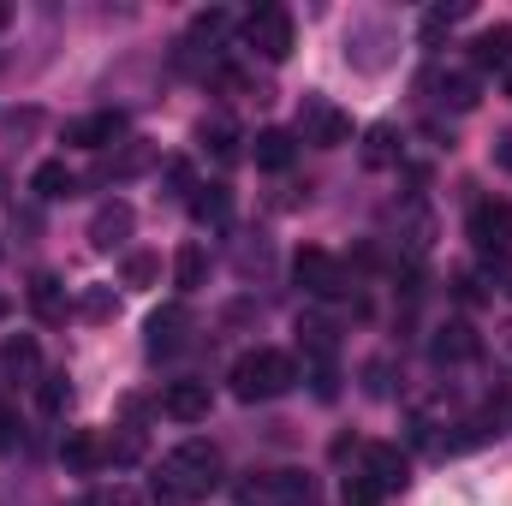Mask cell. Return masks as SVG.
<instances>
[{
    "label": "cell",
    "mask_w": 512,
    "mask_h": 506,
    "mask_svg": "<svg viewBox=\"0 0 512 506\" xmlns=\"http://www.w3.org/2000/svg\"><path fill=\"white\" fill-rule=\"evenodd\" d=\"M221 483V453L209 441H179L161 471H155V501L161 506H185V501H203L209 489Z\"/></svg>",
    "instance_id": "1"
},
{
    "label": "cell",
    "mask_w": 512,
    "mask_h": 506,
    "mask_svg": "<svg viewBox=\"0 0 512 506\" xmlns=\"http://www.w3.org/2000/svg\"><path fill=\"white\" fill-rule=\"evenodd\" d=\"M292 381H298V364H292L286 352H268V346H256V352H245V358L233 364V393H239L245 405H262V399L292 393Z\"/></svg>",
    "instance_id": "2"
},
{
    "label": "cell",
    "mask_w": 512,
    "mask_h": 506,
    "mask_svg": "<svg viewBox=\"0 0 512 506\" xmlns=\"http://www.w3.org/2000/svg\"><path fill=\"white\" fill-rule=\"evenodd\" d=\"M245 42H251L262 60H286L292 54V12H280V6H256L251 18H245Z\"/></svg>",
    "instance_id": "3"
},
{
    "label": "cell",
    "mask_w": 512,
    "mask_h": 506,
    "mask_svg": "<svg viewBox=\"0 0 512 506\" xmlns=\"http://www.w3.org/2000/svg\"><path fill=\"white\" fill-rule=\"evenodd\" d=\"M298 131H304V143H316V149H340V143H352V114H340L334 102L310 96V102L298 108Z\"/></svg>",
    "instance_id": "4"
},
{
    "label": "cell",
    "mask_w": 512,
    "mask_h": 506,
    "mask_svg": "<svg viewBox=\"0 0 512 506\" xmlns=\"http://www.w3.org/2000/svg\"><path fill=\"white\" fill-rule=\"evenodd\" d=\"M292 280H298L310 298H340V292H346V268H340V256L316 251V245L292 256Z\"/></svg>",
    "instance_id": "5"
},
{
    "label": "cell",
    "mask_w": 512,
    "mask_h": 506,
    "mask_svg": "<svg viewBox=\"0 0 512 506\" xmlns=\"http://www.w3.org/2000/svg\"><path fill=\"white\" fill-rule=\"evenodd\" d=\"M471 245L483 256H501L512 245V203L501 197H483L477 209H471Z\"/></svg>",
    "instance_id": "6"
},
{
    "label": "cell",
    "mask_w": 512,
    "mask_h": 506,
    "mask_svg": "<svg viewBox=\"0 0 512 506\" xmlns=\"http://www.w3.org/2000/svg\"><path fill=\"white\" fill-rule=\"evenodd\" d=\"M245 501L251 506H304L310 501V477H298V471H268V477L245 483Z\"/></svg>",
    "instance_id": "7"
},
{
    "label": "cell",
    "mask_w": 512,
    "mask_h": 506,
    "mask_svg": "<svg viewBox=\"0 0 512 506\" xmlns=\"http://www.w3.org/2000/svg\"><path fill=\"white\" fill-rule=\"evenodd\" d=\"M131 227H137L131 203L114 197V203H102V209H96V221H90V245H96V251H120V245L131 239Z\"/></svg>",
    "instance_id": "8"
},
{
    "label": "cell",
    "mask_w": 512,
    "mask_h": 506,
    "mask_svg": "<svg viewBox=\"0 0 512 506\" xmlns=\"http://www.w3.org/2000/svg\"><path fill=\"white\" fill-rule=\"evenodd\" d=\"M161 411H167L173 423H203V417H209V381H173V387L161 393Z\"/></svg>",
    "instance_id": "9"
},
{
    "label": "cell",
    "mask_w": 512,
    "mask_h": 506,
    "mask_svg": "<svg viewBox=\"0 0 512 506\" xmlns=\"http://www.w3.org/2000/svg\"><path fill=\"white\" fill-rule=\"evenodd\" d=\"M405 471H411V459L399 453V447H387V441H376V447H364V477L376 483V489H405Z\"/></svg>",
    "instance_id": "10"
},
{
    "label": "cell",
    "mask_w": 512,
    "mask_h": 506,
    "mask_svg": "<svg viewBox=\"0 0 512 506\" xmlns=\"http://www.w3.org/2000/svg\"><path fill=\"white\" fill-rule=\"evenodd\" d=\"M0 376H6V381H42V352H36V340H30V334L0 340Z\"/></svg>",
    "instance_id": "11"
},
{
    "label": "cell",
    "mask_w": 512,
    "mask_h": 506,
    "mask_svg": "<svg viewBox=\"0 0 512 506\" xmlns=\"http://www.w3.org/2000/svg\"><path fill=\"white\" fill-rule=\"evenodd\" d=\"M298 352H304V370L334 364V322H322V316H298Z\"/></svg>",
    "instance_id": "12"
},
{
    "label": "cell",
    "mask_w": 512,
    "mask_h": 506,
    "mask_svg": "<svg viewBox=\"0 0 512 506\" xmlns=\"http://www.w3.org/2000/svg\"><path fill=\"white\" fill-rule=\"evenodd\" d=\"M179 346H185V310L167 304V310L149 316V358H173Z\"/></svg>",
    "instance_id": "13"
},
{
    "label": "cell",
    "mask_w": 512,
    "mask_h": 506,
    "mask_svg": "<svg viewBox=\"0 0 512 506\" xmlns=\"http://www.w3.org/2000/svg\"><path fill=\"white\" fill-rule=\"evenodd\" d=\"M120 131H126L120 114H84V120H72V126H66V143H78V149H108Z\"/></svg>",
    "instance_id": "14"
},
{
    "label": "cell",
    "mask_w": 512,
    "mask_h": 506,
    "mask_svg": "<svg viewBox=\"0 0 512 506\" xmlns=\"http://www.w3.org/2000/svg\"><path fill=\"white\" fill-rule=\"evenodd\" d=\"M191 221L197 227H227L233 221V191L227 185H197L191 191Z\"/></svg>",
    "instance_id": "15"
},
{
    "label": "cell",
    "mask_w": 512,
    "mask_h": 506,
    "mask_svg": "<svg viewBox=\"0 0 512 506\" xmlns=\"http://www.w3.org/2000/svg\"><path fill=\"white\" fill-rule=\"evenodd\" d=\"M251 161L262 167V173H286V167H292V131H280V126L256 131V143H251Z\"/></svg>",
    "instance_id": "16"
},
{
    "label": "cell",
    "mask_w": 512,
    "mask_h": 506,
    "mask_svg": "<svg viewBox=\"0 0 512 506\" xmlns=\"http://www.w3.org/2000/svg\"><path fill=\"white\" fill-rule=\"evenodd\" d=\"M30 191H36L42 203H60V197H72V191H78V173H72L66 161H42V167L30 173Z\"/></svg>",
    "instance_id": "17"
},
{
    "label": "cell",
    "mask_w": 512,
    "mask_h": 506,
    "mask_svg": "<svg viewBox=\"0 0 512 506\" xmlns=\"http://www.w3.org/2000/svg\"><path fill=\"white\" fill-rule=\"evenodd\" d=\"M435 364H465V358H477V334H471V322H447L441 334H435Z\"/></svg>",
    "instance_id": "18"
},
{
    "label": "cell",
    "mask_w": 512,
    "mask_h": 506,
    "mask_svg": "<svg viewBox=\"0 0 512 506\" xmlns=\"http://www.w3.org/2000/svg\"><path fill=\"white\" fill-rule=\"evenodd\" d=\"M60 465H66V471H96V465H102V441H96L90 429H66V441H60Z\"/></svg>",
    "instance_id": "19"
},
{
    "label": "cell",
    "mask_w": 512,
    "mask_h": 506,
    "mask_svg": "<svg viewBox=\"0 0 512 506\" xmlns=\"http://www.w3.org/2000/svg\"><path fill=\"white\" fill-rule=\"evenodd\" d=\"M30 310L42 322H60L66 316V292H60V274H30Z\"/></svg>",
    "instance_id": "20"
},
{
    "label": "cell",
    "mask_w": 512,
    "mask_h": 506,
    "mask_svg": "<svg viewBox=\"0 0 512 506\" xmlns=\"http://www.w3.org/2000/svg\"><path fill=\"white\" fill-rule=\"evenodd\" d=\"M471 60H477V66H507L512 60V24H489V30L471 42Z\"/></svg>",
    "instance_id": "21"
},
{
    "label": "cell",
    "mask_w": 512,
    "mask_h": 506,
    "mask_svg": "<svg viewBox=\"0 0 512 506\" xmlns=\"http://www.w3.org/2000/svg\"><path fill=\"white\" fill-rule=\"evenodd\" d=\"M197 137H203V149H209L215 161H239V131H233V120H221V114H215V120H203V126H197Z\"/></svg>",
    "instance_id": "22"
},
{
    "label": "cell",
    "mask_w": 512,
    "mask_h": 506,
    "mask_svg": "<svg viewBox=\"0 0 512 506\" xmlns=\"http://www.w3.org/2000/svg\"><path fill=\"white\" fill-rule=\"evenodd\" d=\"M173 280H179V292H197L209 280V251L203 245H185V251L173 256Z\"/></svg>",
    "instance_id": "23"
},
{
    "label": "cell",
    "mask_w": 512,
    "mask_h": 506,
    "mask_svg": "<svg viewBox=\"0 0 512 506\" xmlns=\"http://www.w3.org/2000/svg\"><path fill=\"white\" fill-rule=\"evenodd\" d=\"M441 102H447L453 114H471V108H477V78H471V72H447V78H441Z\"/></svg>",
    "instance_id": "24"
},
{
    "label": "cell",
    "mask_w": 512,
    "mask_h": 506,
    "mask_svg": "<svg viewBox=\"0 0 512 506\" xmlns=\"http://www.w3.org/2000/svg\"><path fill=\"white\" fill-rule=\"evenodd\" d=\"M137 459H143V435L137 429H114L102 441V465H137Z\"/></svg>",
    "instance_id": "25"
},
{
    "label": "cell",
    "mask_w": 512,
    "mask_h": 506,
    "mask_svg": "<svg viewBox=\"0 0 512 506\" xmlns=\"http://www.w3.org/2000/svg\"><path fill=\"white\" fill-rule=\"evenodd\" d=\"M120 274H126V286L143 292V286H155V280H161V256H155V251H131Z\"/></svg>",
    "instance_id": "26"
},
{
    "label": "cell",
    "mask_w": 512,
    "mask_h": 506,
    "mask_svg": "<svg viewBox=\"0 0 512 506\" xmlns=\"http://www.w3.org/2000/svg\"><path fill=\"white\" fill-rule=\"evenodd\" d=\"M36 405H42L48 417H60V411L72 405V381H66V376H42V387H36Z\"/></svg>",
    "instance_id": "27"
},
{
    "label": "cell",
    "mask_w": 512,
    "mask_h": 506,
    "mask_svg": "<svg viewBox=\"0 0 512 506\" xmlns=\"http://www.w3.org/2000/svg\"><path fill=\"white\" fill-rule=\"evenodd\" d=\"M364 161H370V167H387V161H399V137H393L387 126H376L370 137H364Z\"/></svg>",
    "instance_id": "28"
},
{
    "label": "cell",
    "mask_w": 512,
    "mask_h": 506,
    "mask_svg": "<svg viewBox=\"0 0 512 506\" xmlns=\"http://www.w3.org/2000/svg\"><path fill=\"white\" fill-rule=\"evenodd\" d=\"M143 167H149V149H143V143H126V149L108 161V173H102V179H131V173H143Z\"/></svg>",
    "instance_id": "29"
},
{
    "label": "cell",
    "mask_w": 512,
    "mask_h": 506,
    "mask_svg": "<svg viewBox=\"0 0 512 506\" xmlns=\"http://www.w3.org/2000/svg\"><path fill=\"white\" fill-rule=\"evenodd\" d=\"M221 30H227V12H221V6H209V12H197V18H191V42H185V48H197V42H215Z\"/></svg>",
    "instance_id": "30"
},
{
    "label": "cell",
    "mask_w": 512,
    "mask_h": 506,
    "mask_svg": "<svg viewBox=\"0 0 512 506\" xmlns=\"http://www.w3.org/2000/svg\"><path fill=\"white\" fill-rule=\"evenodd\" d=\"M78 310H84V316H90V322H108V316H114V310H120V298H114V286H90V292H84V304H78Z\"/></svg>",
    "instance_id": "31"
},
{
    "label": "cell",
    "mask_w": 512,
    "mask_h": 506,
    "mask_svg": "<svg viewBox=\"0 0 512 506\" xmlns=\"http://www.w3.org/2000/svg\"><path fill=\"white\" fill-rule=\"evenodd\" d=\"M340 501H346V506H382V489H376V483H370V477L358 471V477H346V489H340Z\"/></svg>",
    "instance_id": "32"
},
{
    "label": "cell",
    "mask_w": 512,
    "mask_h": 506,
    "mask_svg": "<svg viewBox=\"0 0 512 506\" xmlns=\"http://www.w3.org/2000/svg\"><path fill=\"white\" fill-rule=\"evenodd\" d=\"M167 185H173V191H197V185H191V161H167Z\"/></svg>",
    "instance_id": "33"
},
{
    "label": "cell",
    "mask_w": 512,
    "mask_h": 506,
    "mask_svg": "<svg viewBox=\"0 0 512 506\" xmlns=\"http://www.w3.org/2000/svg\"><path fill=\"white\" fill-rule=\"evenodd\" d=\"M18 447V423H12V411H0V453H12Z\"/></svg>",
    "instance_id": "34"
},
{
    "label": "cell",
    "mask_w": 512,
    "mask_h": 506,
    "mask_svg": "<svg viewBox=\"0 0 512 506\" xmlns=\"http://www.w3.org/2000/svg\"><path fill=\"white\" fill-rule=\"evenodd\" d=\"M495 167H501V173H512V131H501V137H495Z\"/></svg>",
    "instance_id": "35"
},
{
    "label": "cell",
    "mask_w": 512,
    "mask_h": 506,
    "mask_svg": "<svg viewBox=\"0 0 512 506\" xmlns=\"http://www.w3.org/2000/svg\"><path fill=\"white\" fill-rule=\"evenodd\" d=\"M6 24H12V6H6V0H0V30H6Z\"/></svg>",
    "instance_id": "36"
},
{
    "label": "cell",
    "mask_w": 512,
    "mask_h": 506,
    "mask_svg": "<svg viewBox=\"0 0 512 506\" xmlns=\"http://www.w3.org/2000/svg\"><path fill=\"white\" fill-rule=\"evenodd\" d=\"M6 316H12V298H6V292H0V322H6Z\"/></svg>",
    "instance_id": "37"
},
{
    "label": "cell",
    "mask_w": 512,
    "mask_h": 506,
    "mask_svg": "<svg viewBox=\"0 0 512 506\" xmlns=\"http://www.w3.org/2000/svg\"><path fill=\"white\" fill-rule=\"evenodd\" d=\"M507 90H512V78H507Z\"/></svg>",
    "instance_id": "38"
}]
</instances>
